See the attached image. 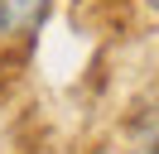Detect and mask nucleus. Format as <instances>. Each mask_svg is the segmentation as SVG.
I'll return each mask as SVG.
<instances>
[{
    "label": "nucleus",
    "mask_w": 159,
    "mask_h": 154,
    "mask_svg": "<svg viewBox=\"0 0 159 154\" xmlns=\"http://www.w3.org/2000/svg\"><path fill=\"white\" fill-rule=\"evenodd\" d=\"M53 0H0V38H29Z\"/></svg>",
    "instance_id": "1"
},
{
    "label": "nucleus",
    "mask_w": 159,
    "mask_h": 154,
    "mask_svg": "<svg viewBox=\"0 0 159 154\" xmlns=\"http://www.w3.org/2000/svg\"><path fill=\"white\" fill-rule=\"evenodd\" d=\"M145 10H149V15H154V19H159V0H145Z\"/></svg>",
    "instance_id": "2"
}]
</instances>
